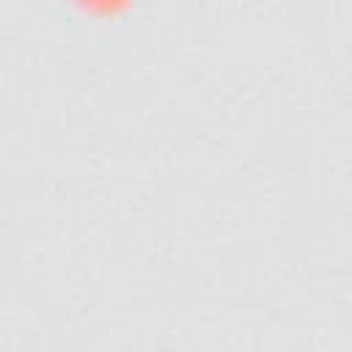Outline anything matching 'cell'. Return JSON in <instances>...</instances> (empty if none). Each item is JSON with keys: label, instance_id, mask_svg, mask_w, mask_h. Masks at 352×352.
<instances>
[{"label": "cell", "instance_id": "cell-1", "mask_svg": "<svg viewBox=\"0 0 352 352\" xmlns=\"http://www.w3.org/2000/svg\"><path fill=\"white\" fill-rule=\"evenodd\" d=\"M74 3L82 6L85 11H94V14H116L124 6H129V0H74Z\"/></svg>", "mask_w": 352, "mask_h": 352}]
</instances>
